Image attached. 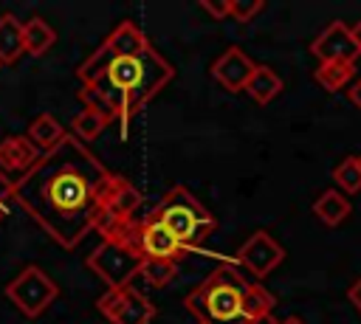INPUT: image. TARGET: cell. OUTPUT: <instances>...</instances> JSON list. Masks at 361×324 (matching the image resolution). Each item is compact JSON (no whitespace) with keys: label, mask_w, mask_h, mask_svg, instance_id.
Segmentation results:
<instances>
[{"label":"cell","mask_w":361,"mask_h":324,"mask_svg":"<svg viewBox=\"0 0 361 324\" xmlns=\"http://www.w3.org/2000/svg\"><path fill=\"white\" fill-rule=\"evenodd\" d=\"M353 76H355V65H347V62H327V65H319L313 73V79L324 90H341Z\"/></svg>","instance_id":"cell-22"},{"label":"cell","mask_w":361,"mask_h":324,"mask_svg":"<svg viewBox=\"0 0 361 324\" xmlns=\"http://www.w3.org/2000/svg\"><path fill=\"white\" fill-rule=\"evenodd\" d=\"M42 158V152L25 138V135H6L0 138V172L8 177L11 186H17Z\"/></svg>","instance_id":"cell-12"},{"label":"cell","mask_w":361,"mask_h":324,"mask_svg":"<svg viewBox=\"0 0 361 324\" xmlns=\"http://www.w3.org/2000/svg\"><path fill=\"white\" fill-rule=\"evenodd\" d=\"M25 54L23 48V23L11 14L0 17V65H11Z\"/></svg>","instance_id":"cell-19"},{"label":"cell","mask_w":361,"mask_h":324,"mask_svg":"<svg viewBox=\"0 0 361 324\" xmlns=\"http://www.w3.org/2000/svg\"><path fill=\"white\" fill-rule=\"evenodd\" d=\"M245 287L248 282L237 268L220 265L183 299V307L200 324H245L243 316Z\"/></svg>","instance_id":"cell-3"},{"label":"cell","mask_w":361,"mask_h":324,"mask_svg":"<svg viewBox=\"0 0 361 324\" xmlns=\"http://www.w3.org/2000/svg\"><path fill=\"white\" fill-rule=\"evenodd\" d=\"M245 324H279V321H276V318H274V316L268 313V316H259V318H251V321H245Z\"/></svg>","instance_id":"cell-30"},{"label":"cell","mask_w":361,"mask_h":324,"mask_svg":"<svg viewBox=\"0 0 361 324\" xmlns=\"http://www.w3.org/2000/svg\"><path fill=\"white\" fill-rule=\"evenodd\" d=\"M274 304H276V299H274V293L268 287H262L257 282L254 285L248 282V287L243 293V316H245V321L259 318V316H268L274 310Z\"/></svg>","instance_id":"cell-21"},{"label":"cell","mask_w":361,"mask_h":324,"mask_svg":"<svg viewBox=\"0 0 361 324\" xmlns=\"http://www.w3.org/2000/svg\"><path fill=\"white\" fill-rule=\"evenodd\" d=\"M313 214L327 225V228H336L341 225L347 217H350V197H344L338 189H327L316 197L313 203Z\"/></svg>","instance_id":"cell-17"},{"label":"cell","mask_w":361,"mask_h":324,"mask_svg":"<svg viewBox=\"0 0 361 324\" xmlns=\"http://www.w3.org/2000/svg\"><path fill=\"white\" fill-rule=\"evenodd\" d=\"M206 14H212L214 20H226L228 17V0H203L200 3Z\"/></svg>","instance_id":"cell-26"},{"label":"cell","mask_w":361,"mask_h":324,"mask_svg":"<svg viewBox=\"0 0 361 324\" xmlns=\"http://www.w3.org/2000/svg\"><path fill=\"white\" fill-rule=\"evenodd\" d=\"M138 273H141L149 285L161 287V285H169V282L178 276V262H166V259H144Z\"/></svg>","instance_id":"cell-24"},{"label":"cell","mask_w":361,"mask_h":324,"mask_svg":"<svg viewBox=\"0 0 361 324\" xmlns=\"http://www.w3.org/2000/svg\"><path fill=\"white\" fill-rule=\"evenodd\" d=\"M358 166H361V155H358Z\"/></svg>","instance_id":"cell-34"},{"label":"cell","mask_w":361,"mask_h":324,"mask_svg":"<svg viewBox=\"0 0 361 324\" xmlns=\"http://www.w3.org/2000/svg\"><path fill=\"white\" fill-rule=\"evenodd\" d=\"M265 8L262 0H228V17L237 23H251Z\"/></svg>","instance_id":"cell-25"},{"label":"cell","mask_w":361,"mask_h":324,"mask_svg":"<svg viewBox=\"0 0 361 324\" xmlns=\"http://www.w3.org/2000/svg\"><path fill=\"white\" fill-rule=\"evenodd\" d=\"M254 68H257V65L248 59V54L231 45V48H226V51L214 59V65H212V76H214V82L223 85L226 90L240 93V90H245V82L251 79Z\"/></svg>","instance_id":"cell-13"},{"label":"cell","mask_w":361,"mask_h":324,"mask_svg":"<svg viewBox=\"0 0 361 324\" xmlns=\"http://www.w3.org/2000/svg\"><path fill=\"white\" fill-rule=\"evenodd\" d=\"M96 310L110 324H149L155 316V304L141 290H135L133 285L107 287L96 299Z\"/></svg>","instance_id":"cell-7"},{"label":"cell","mask_w":361,"mask_h":324,"mask_svg":"<svg viewBox=\"0 0 361 324\" xmlns=\"http://www.w3.org/2000/svg\"><path fill=\"white\" fill-rule=\"evenodd\" d=\"M11 183H8V177L0 172V208H8V200H11Z\"/></svg>","instance_id":"cell-27"},{"label":"cell","mask_w":361,"mask_h":324,"mask_svg":"<svg viewBox=\"0 0 361 324\" xmlns=\"http://www.w3.org/2000/svg\"><path fill=\"white\" fill-rule=\"evenodd\" d=\"M0 68H3V65H0Z\"/></svg>","instance_id":"cell-35"},{"label":"cell","mask_w":361,"mask_h":324,"mask_svg":"<svg viewBox=\"0 0 361 324\" xmlns=\"http://www.w3.org/2000/svg\"><path fill=\"white\" fill-rule=\"evenodd\" d=\"M6 296L8 301L25 316V318H37L42 316L59 296L56 282L37 265H25L8 285H6Z\"/></svg>","instance_id":"cell-6"},{"label":"cell","mask_w":361,"mask_h":324,"mask_svg":"<svg viewBox=\"0 0 361 324\" xmlns=\"http://www.w3.org/2000/svg\"><path fill=\"white\" fill-rule=\"evenodd\" d=\"M110 121H113L110 116H104V113H99V110H93V107H85L82 113L73 116V121H71V135H73L76 141H93L96 135H102V130H104Z\"/></svg>","instance_id":"cell-20"},{"label":"cell","mask_w":361,"mask_h":324,"mask_svg":"<svg viewBox=\"0 0 361 324\" xmlns=\"http://www.w3.org/2000/svg\"><path fill=\"white\" fill-rule=\"evenodd\" d=\"M333 180H336V186H338V192L344 197L361 192V166H358V158H344L333 169Z\"/></svg>","instance_id":"cell-23"},{"label":"cell","mask_w":361,"mask_h":324,"mask_svg":"<svg viewBox=\"0 0 361 324\" xmlns=\"http://www.w3.org/2000/svg\"><path fill=\"white\" fill-rule=\"evenodd\" d=\"M65 135H68V130H65L51 113H39V116L28 124V132H25V138H28L39 152H51L54 147H59V144L65 141Z\"/></svg>","instance_id":"cell-15"},{"label":"cell","mask_w":361,"mask_h":324,"mask_svg":"<svg viewBox=\"0 0 361 324\" xmlns=\"http://www.w3.org/2000/svg\"><path fill=\"white\" fill-rule=\"evenodd\" d=\"M56 42V31L42 20V17H31L23 23V48L31 56H42L51 51V45Z\"/></svg>","instance_id":"cell-18"},{"label":"cell","mask_w":361,"mask_h":324,"mask_svg":"<svg viewBox=\"0 0 361 324\" xmlns=\"http://www.w3.org/2000/svg\"><path fill=\"white\" fill-rule=\"evenodd\" d=\"M102 45H104L110 54H116V56H135V54H141V51L149 48V39H147V34H144L135 23L124 20V23H118V25L104 37Z\"/></svg>","instance_id":"cell-14"},{"label":"cell","mask_w":361,"mask_h":324,"mask_svg":"<svg viewBox=\"0 0 361 324\" xmlns=\"http://www.w3.org/2000/svg\"><path fill=\"white\" fill-rule=\"evenodd\" d=\"M6 211H8V208H0V220H3V217H6Z\"/></svg>","instance_id":"cell-33"},{"label":"cell","mask_w":361,"mask_h":324,"mask_svg":"<svg viewBox=\"0 0 361 324\" xmlns=\"http://www.w3.org/2000/svg\"><path fill=\"white\" fill-rule=\"evenodd\" d=\"M310 51L316 54V59L322 65L327 62H347V65H355V59L361 56V45L355 42L353 37V28L341 20H333L327 23V28L313 39Z\"/></svg>","instance_id":"cell-9"},{"label":"cell","mask_w":361,"mask_h":324,"mask_svg":"<svg viewBox=\"0 0 361 324\" xmlns=\"http://www.w3.org/2000/svg\"><path fill=\"white\" fill-rule=\"evenodd\" d=\"M141 262L144 256L138 251V220H130L118 231L104 237V242L87 256V268L107 287L133 285V276H138Z\"/></svg>","instance_id":"cell-5"},{"label":"cell","mask_w":361,"mask_h":324,"mask_svg":"<svg viewBox=\"0 0 361 324\" xmlns=\"http://www.w3.org/2000/svg\"><path fill=\"white\" fill-rule=\"evenodd\" d=\"M138 206H141V192L124 175H116L113 172L110 183H107V192H104V203H102V214H99L96 231L102 237H110L124 223L135 220Z\"/></svg>","instance_id":"cell-8"},{"label":"cell","mask_w":361,"mask_h":324,"mask_svg":"<svg viewBox=\"0 0 361 324\" xmlns=\"http://www.w3.org/2000/svg\"><path fill=\"white\" fill-rule=\"evenodd\" d=\"M152 217L169 228V234L186 248V251H195L206 242V237L217 228V220L214 214L186 189V186H172L161 203L155 206Z\"/></svg>","instance_id":"cell-4"},{"label":"cell","mask_w":361,"mask_h":324,"mask_svg":"<svg viewBox=\"0 0 361 324\" xmlns=\"http://www.w3.org/2000/svg\"><path fill=\"white\" fill-rule=\"evenodd\" d=\"M347 299H350V301H353V307L361 313V276H358V279L350 285V290H347Z\"/></svg>","instance_id":"cell-28"},{"label":"cell","mask_w":361,"mask_h":324,"mask_svg":"<svg viewBox=\"0 0 361 324\" xmlns=\"http://www.w3.org/2000/svg\"><path fill=\"white\" fill-rule=\"evenodd\" d=\"M138 251L144 259H166V262H180L189 251L169 234L166 225H161L152 214L138 220Z\"/></svg>","instance_id":"cell-11"},{"label":"cell","mask_w":361,"mask_h":324,"mask_svg":"<svg viewBox=\"0 0 361 324\" xmlns=\"http://www.w3.org/2000/svg\"><path fill=\"white\" fill-rule=\"evenodd\" d=\"M347 96H350V101H353V104L361 110V76H358V79H355V85L347 90Z\"/></svg>","instance_id":"cell-29"},{"label":"cell","mask_w":361,"mask_h":324,"mask_svg":"<svg viewBox=\"0 0 361 324\" xmlns=\"http://www.w3.org/2000/svg\"><path fill=\"white\" fill-rule=\"evenodd\" d=\"M279 324H305L302 318H296V316H290V318H285V321H279Z\"/></svg>","instance_id":"cell-32"},{"label":"cell","mask_w":361,"mask_h":324,"mask_svg":"<svg viewBox=\"0 0 361 324\" xmlns=\"http://www.w3.org/2000/svg\"><path fill=\"white\" fill-rule=\"evenodd\" d=\"M237 265H243L245 270H251L257 279H265L276 265H282L285 259V248L268 234V231H257L251 234L240 251H237Z\"/></svg>","instance_id":"cell-10"},{"label":"cell","mask_w":361,"mask_h":324,"mask_svg":"<svg viewBox=\"0 0 361 324\" xmlns=\"http://www.w3.org/2000/svg\"><path fill=\"white\" fill-rule=\"evenodd\" d=\"M113 172L71 132L42 152L37 166L11 189V200L65 251L96 231Z\"/></svg>","instance_id":"cell-1"},{"label":"cell","mask_w":361,"mask_h":324,"mask_svg":"<svg viewBox=\"0 0 361 324\" xmlns=\"http://www.w3.org/2000/svg\"><path fill=\"white\" fill-rule=\"evenodd\" d=\"M353 37H355V42L361 45V20H358V23L353 25Z\"/></svg>","instance_id":"cell-31"},{"label":"cell","mask_w":361,"mask_h":324,"mask_svg":"<svg viewBox=\"0 0 361 324\" xmlns=\"http://www.w3.org/2000/svg\"><path fill=\"white\" fill-rule=\"evenodd\" d=\"M76 76L82 82L79 99L85 107L110 116L121 124V135H127L135 113L175 79V68L152 45L135 56H116L99 45L76 68Z\"/></svg>","instance_id":"cell-2"},{"label":"cell","mask_w":361,"mask_h":324,"mask_svg":"<svg viewBox=\"0 0 361 324\" xmlns=\"http://www.w3.org/2000/svg\"><path fill=\"white\" fill-rule=\"evenodd\" d=\"M282 79H279V73L274 70V68H268V65H257L254 68V73H251V79L245 82V93L257 101V104H268V101H274L279 93H282Z\"/></svg>","instance_id":"cell-16"}]
</instances>
